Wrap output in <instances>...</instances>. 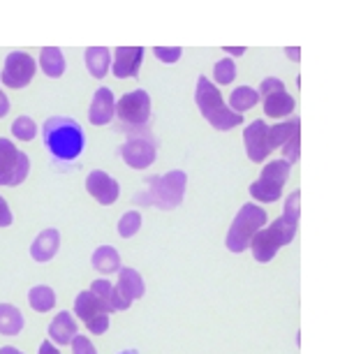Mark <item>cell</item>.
I'll return each mask as SVG.
<instances>
[{
  "label": "cell",
  "mask_w": 347,
  "mask_h": 354,
  "mask_svg": "<svg viewBox=\"0 0 347 354\" xmlns=\"http://www.w3.org/2000/svg\"><path fill=\"white\" fill-rule=\"evenodd\" d=\"M58 245H61V234H58V230H44V232H39L37 239L32 241L30 255L35 262H49L58 252Z\"/></svg>",
  "instance_id": "18"
},
{
  "label": "cell",
  "mask_w": 347,
  "mask_h": 354,
  "mask_svg": "<svg viewBox=\"0 0 347 354\" xmlns=\"http://www.w3.org/2000/svg\"><path fill=\"white\" fill-rule=\"evenodd\" d=\"M144 290H146L144 278L139 276V271L130 269V266H121V269H118V292H121L130 304L142 299Z\"/></svg>",
  "instance_id": "20"
},
{
  "label": "cell",
  "mask_w": 347,
  "mask_h": 354,
  "mask_svg": "<svg viewBox=\"0 0 347 354\" xmlns=\"http://www.w3.org/2000/svg\"><path fill=\"white\" fill-rule=\"evenodd\" d=\"M39 65H42V72L46 77H63L65 72V56L58 46H44L42 53H39Z\"/></svg>",
  "instance_id": "23"
},
{
  "label": "cell",
  "mask_w": 347,
  "mask_h": 354,
  "mask_svg": "<svg viewBox=\"0 0 347 354\" xmlns=\"http://www.w3.org/2000/svg\"><path fill=\"white\" fill-rule=\"evenodd\" d=\"M12 135L17 139H21V142H30V139H35L37 135V125L30 116H19L17 121L12 123Z\"/></svg>",
  "instance_id": "28"
},
{
  "label": "cell",
  "mask_w": 347,
  "mask_h": 354,
  "mask_svg": "<svg viewBox=\"0 0 347 354\" xmlns=\"http://www.w3.org/2000/svg\"><path fill=\"white\" fill-rule=\"evenodd\" d=\"M156 58L162 63H176L178 58H181V46H156Z\"/></svg>",
  "instance_id": "31"
},
{
  "label": "cell",
  "mask_w": 347,
  "mask_h": 354,
  "mask_svg": "<svg viewBox=\"0 0 347 354\" xmlns=\"http://www.w3.org/2000/svg\"><path fill=\"white\" fill-rule=\"evenodd\" d=\"M257 102H259V95L255 88H250V86H238V88L232 91V95H229V106H234V113L248 111Z\"/></svg>",
  "instance_id": "27"
},
{
  "label": "cell",
  "mask_w": 347,
  "mask_h": 354,
  "mask_svg": "<svg viewBox=\"0 0 347 354\" xmlns=\"http://www.w3.org/2000/svg\"><path fill=\"white\" fill-rule=\"evenodd\" d=\"M234 77H236V65L232 58H223V61H218L216 68H213V79L223 86L234 82Z\"/></svg>",
  "instance_id": "30"
},
{
  "label": "cell",
  "mask_w": 347,
  "mask_h": 354,
  "mask_svg": "<svg viewBox=\"0 0 347 354\" xmlns=\"http://www.w3.org/2000/svg\"><path fill=\"white\" fill-rule=\"evenodd\" d=\"M299 202H301V192L294 190L285 199L283 216H280L276 223H271L269 227H262V230L252 236L250 248H252V255H255L257 262H262V264L271 262L283 245L292 243V239H294V234H297L299 218H301Z\"/></svg>",
  "instance_id": "1"
},
{
  "label": "cell",
  "mask_w": 347,
  "mask_h": 354,
  "mask_svg": "<svg viewBox=\"0 0 347 354\" xmlns=\"http://www.w3.org/2000/svg\"><path fill=\"white\" fill-rule=\"evenodd\" d=\"M32 75H35V61L32 56L24 51H12L5 58V68L0 72V79L8 88H24L30 84Z\"/></svg>",
  "instance_id": "12"
},
{
  "label": "cell",
  "mask_w": 347,
  "mask_h": 354,
  "mask_svg": "<svg viewBox=\"0 0 347 354\" xmlns=\"http://www.w3.org/2000/svg\"><path fill=\"white\" fill-rule=\"evenodd\" d=\"M116 116L123 125L142 128L151 118V97L146 91H130L116 102Z\"/></svg>",
  "instance_id": "8"
},
{
  "label": "cell",
  "mask_w": 347,
  "mask_h": 354,
  "mask_svg": "<svg viewBox=\"0 0 347 354\" xmlns=\"http://www.w3.org/2000/svg\"><path fill=\"white\" fill-rule=\"evenodd\" d=\"M287 51H290V56H292V58H299V53H297L299 49H287Z\"/></svg>",
  "instance_id": "38"
},
{
  "label": "cell",
  "mask_w": 347,
  "mask_h": 354,
  "mask_svg": "<svg viewBox=\"0 0 347 354\" xmlns=\"http://www.w3.org/2000/svg\"><path fill=\"white\" fill-rule=\"evenodd\" d=\"M121 354H139L137 350H125V352H121Z\"/></svg>",
  "instance_id": "39"
},
{
  "label": "cell",
  "mask_w": 347,
  "mask_h": 354,
  "mask_svg": "<svg viewBox=\"0 0 347 354\" xmlns=\"http://www.w3.org/2000/svg\"><path fill=\"white\" fill-rule=\"evenodd\" d=\"M266 218L269 216H266V211L262 206H257L252 202L243 204L241 209H238L229 232H227V239H225L227 248L232 252H243L245 248H250L252 236L266 225Z\"/></svg>",
  "instance_id": "5"
},
{
  "label": "cell",
  "mask_w": 347,
  "mask_h": 354,
  "mask_svg": "<svg viewBox=\"0 0 347 354\" xmlns=\"http://www.w3.org/2000/svg\"><path fill=\"white\" fill-rule=\"evenodd\" d=\"M37 354H61V352H58V347H53L51 340H42V345H39Z\"/></svg>",
  "instance_id": "34"
},
{
  "label": "cell",
  "mask_w": 347,
  "mask_h": 354,
  "mask_svg": "<svg viewBox=\"0 0 347 354\" xmlns=\"http://www.w3.org/2000/svg\"><path fill=\"white\" fill-rule=\"evenodd\" d=\"M229 53H234V56H241V53H245V46H234V49H225Z\"/></svg>",
  "instance_id": "37"
},
{
  "label": "cell",
  "mask_w": 347,
  "mask_h": 354,
  "mask_svg": "<svg viewBox=\"0 0 347 354\" xmlns=\"http://www.w3.org/2000/svg\"><path fill=\"white\" fill-rule=\"evenodd\" d=\"M91 292L95 294V299L104 306L106 313H116V310H128L130 301L118 292V287H113L109 280L100 278L91 285Z\"/></svg>",
  "instance_id": "16"
},
{
  "label": "cell",
  "mask_w": 347,
  "mask_h": 354,
  "mask_svg": "<svg viewBox=\"0 0 347 354\" xmlns=\"http://www.w3.org/2000/svg\"><path fill=\"white\" fill-rule=\"evenodd\" d=\"M24 315L17 306L12 304H0V333L5 336H17L24 329Z\"/></svg>",
  "instance_id": "24"
},
{
  "label": "cell",
  "mask_w": 347,
  "mask_h": 354,
  "mask_svg": "<svg viewBox=\"0 0 347 354\" xmlns=\"http://www.w3.org/2000/svg\"><path fill=\"white\" fill-rule=\"evenodd\" d=\"M28 304L32 306V310H37V313L53 310V306H56V294H53L51 287H46V285H35V287H32V290L28 292Z\"/></svg>",
  "instance_id": "26"
},
{
  "label": "cell",
  "mask_w": 347,
  "mask_h": 354,
  "mask_svg": "<svg viewBox=\"0 0 347 354\" xmlns=\"http://www.w3.org/2000/svg\"><path fill=\"white\" fill-rule=\"evenodd\" d=\"M109 49L106 46H88L86 49V68L95 79H102L109 72Z\"/></svg>",
  "instance_id": "25"
},
{
  "label": "cell",
  "mask_w": 347,
  "mask_h": 354,
  "mask_svg": "<svg viewBox=\"0 0 347 354\" xmlns=\"http://www.w3.org/2000/svg\"><path fill=\"white\" fill-rule=\"evenodd\" d=\"M185 185H188V176L181 169L160 174V176L149 178L146 188L137 192L135 202L142 206H158L162 211H171L183 202Z\"/></svg>",
  "instance_id": "3"
},
{
  "label": "cell",
  "mask_w": 347,
  "mask_h": 354,
  "mask_svg": "<svg viewBox=\"0 0 347 354\" xmlns=\"http://www.w3.org/2000/svg\"><path fill=\"white\" fill-rule=\"evenodd\" d=\"M86 190H88V195L95 197L97 204H102V206L113 204L118 199V195H121L118 181L102 169H95L88 174V178H86Z\"/></svg>",
  "instance_id": "13"
},
{
  "label": "cell",
  "mask_w": 347,
  "mask_h": 354,
  "mask_svg": "<svg viewBox=\"0 0 347 354\" xmlns=\"http://www.w3.org/2000/svg\"><path fill=\"white\" fill-rule=\"evenodd\" d=\"M42 137L46 151L61 162L79 158L84 153L86 135L84 128L70 116H51L42 125Z\"/></svg>",
  "instance_id": "2"
},
{
  "label": "cell",
  "mask_w": 347,
  "mask_h": 354,
  "mask_svg": "<svg viewBox=\"0 0 347 354\" xmlns=\"http://www.w3.org/2000/svg\"><path fill=\"white\" fill-rule=\"evenodd\" d=\"M72 354H97V352L86 336H75V340H72Z\"/></svg>",
  "instance_id": "32"
},
{
  "label": "cell",
  "mask_w": 347,
  "mask_h": 354,
  "mask_svg": "<svg viewBox=\"0 0 347 354\" xmlns=\"http://www.w3.org/2000/svg\"><path fill=\"white\" fill-rule=\"evenodd\" d=\"M8 113H10V100L3 91H0V118L8 116Z\"/></svg>",
  "instance_id": "35"
},
{
  "label": "cell",
  "mask_w": 347,
  "mask_h": 354,
  "mask_svg": "<svg viewBox=\"0 0 347 354\" xmlns=\"http://www.w3.org/2000/svg\"><path fill=\"white\" fill-rule=\"evenodd\" d=\"M144 61V46H118L113 58V77L128 79L139 75V65Z\"/></svg>",
  "instance_id": "15"
},
{
  "label": "cell",
  "mask_w": 347,
  "mask_h": 354,
  "mask_svg": "<svg viewBox=\"0 0 347 354\" xmlns=\"http://www.w3.org/2000/svg\"><path fill=\"white\" fill-rule=\"evenodd\" d=\"M257 95H262L264 113L271 118H283L294 111V97L285 91V84L278 77H266Z\"/></svg>",
  "instance_id": "9"
},
{
  "label": "cell",
  "mask_w": 347,
  "mask_h": 354,
  "mask_svg": "<svg viewBox=\"0 0 347 354\" xmlns=\"http://www.w3.org/2000/svg\"><path fill=\"white\" fill-rule=\"evenodd\" d=\"M77 336V322L75 317L70 315L68 310H61L56 317L51 319L49 324V338L51 343H58V345H68L72 343Z\"/></svg>",
  "instance_id": "19"
},
{
  "label": "cell",
  "mask_w": 347,
  "mask_h": 354,
  "mask_svg": "<svg viewBox=\"0 0 347 354\" xmlns=\"http://www.w3.org/2000/svg\"><path fill=\"white\" fill-rule=\"evenodd\" d=\"M243 142H245V151H248V158L252 162H264V158L271 153L269 125H266L262 118L252 121L243 132Z\"/></svg>",
  "instance_id": "14"
},
{
  "label": "cell",
  "mask_w": 347,
  "mask_h": 354,
  "mask_svg": "<svg viewBox=\"0 0 347 354\" xmlns=\"http://www.w3.org/2000/svg\"><path fill=\"white\" fill-rule=\"evenodd\" d=\"M195 102L202 111V116L213 125L216 130H232L236 125L243 123L241 113H234L223 102L220 88H216V84L209 82V77H199L197 79V91H195Z\"/></svg>",
  "instance_id": "4"
},
{
  "label": "cell",
  "mask_w": 347,
  "mask_h": 354,
  "mask_svg": "<svg viewBox=\"0 0 347 354\" xmlns=\"http://www.w3.org/2000/svg\"><path fill=\"white\" fill-rule=\"evenodd\" d=\"M30 171V160L24 151H19L10 139L0 137V185L24 183Z\"/></svg>",
  "instance_id": "7"
},
{
  "label": "cell",
  "mask_w": 347,
  "mask_h": 354,
  "mask_svg": "<svg viewBox=\"0 0 347 354\" xmlns=\"http://www.w3.org/2000/svg\"><path fill=\"white\" fill-rule=\"evenodd\" d=\"M290 171H292V165L285 162L283 158L264 165L259 178L250 185V195L259 199V202H278L280 195H283L287 178H290Z\"/></svg>",
  "instance_id": "6"
},
{
  "label": "cell",
  "mask_w": 347,
  "mask_h": 354,
  "mask_svg": "<svg viewBox=\"0 0 347 354\" xmlns=\"http://www.w3.org/2000/svg\"><path fill=\"white\" fill-rule=\"evenodd\" d=\"M75 313L91 333L100 336V333L109 329V313H106V308L97 301L91 290L79 292V297L75 299Z\"/></svg>",
  "instance_id": "10"
},
{
  "label": "cell",
  "mask_w": 347,
  "mask_h": 354,
  "mask_svg": "<svg viewBox=\"0 0 347 354\" xmlns=\"http://www.w3.org/2000/svg\"><path fill=\"white\" fill-rule=\"evenodd\" d=\"M113 113H116V102H113V93L102 86V88L95 91L93 95V102H91V111H88V118L93 125H106L111 123Z\"/></svg>",
  "instance_id": "17"
},
{
  "label": "cell",
  "mask_w": 347,
  "mask_h": 354,
  "mask_svg": "<svg viewBox=\"0 0 347 354\" xmlns=\"http://www.w3.org/2000/svg\"><path fill=\"white\" fill-rule=\"evenodd\" d=\"M301 132V121L299 118H290L287 123H278V125H269V146L271 151L283 149V146L290 142L292 137Z\"/></svg>",
  "instance_id": "21"
},
{
  "label": "cell",
  "mask_w": 347,
  "mask_h": 354,
  "mask_svg": "<svg viewBox=\"0 0 347 354\" xmlns=\"http://www.w3.org/2000/svg\"><path fill=\"white\" fill-rule=\"evenodd\" d=\"M10 225H12V211L8 202L0 197V227H10Z\"/></svg>",
  "instance_id": "33"
},
{
  "label": "cell",
  "mask_w": 347,
  "mask_h": 354,
  "mask_svg": "<svg viewBox=\"0 0 347 354\" xmlns=\"http://www.w3.org/2000/svg\"><path fill=\"white\" fill-rule=\"evenodd\" d=\"M0 354H24V352H19L17 347H10V345H5V347H0Z\"/></svg>",
  "instance_id": "36"
},
{
  "label": "cell",
  "mask_w": 347,
  "mask_h": 354,
  "mask_svg": "<svg viewBox=\"0 0 347 354\" xmlns=\"http://www.w3.org/2000/svg\"><path fill=\"white\" fill-rule=\"evenodd\" d=\"M91 262L100 273H116L121 269V252L116 248H111V245H100V248L93 252Z\"/></svg>",
  "instance_id": "22"
},
{
  "label": "cell",
  "mask_w": 347,
  "mask_h": 354,
  "mask_svg": "<svg viewBox=\"0 0 347 354\" xmlns=\"http://www.w3.org/2000/svg\"><path fill=\"white\" fill-rule=\"evenodd\" d=\"M139 227H142V216H139V211L123 213V218L118 220V234H121L123 239L135 236V234L139 232Z\"/></svg>",
  "instance_id": "29"
},
{
  "label": "cell",
  "mask_w": 347,
  "mask_h": 354,
  "mask_svg": "<svg viewBox=\"0 0 347 354\" xmlns=\"http://www.w3.org/2000/svg\"><path fill=\"white\" fill-rule=\"evenodd\" d=\"M121 156L132 169H146L158 156V144L149 132H137V135H130L128 142L123 144Z\"/></svg>",
  "instance_id": "11"
}]
</instances>
